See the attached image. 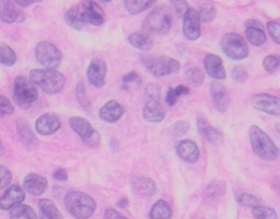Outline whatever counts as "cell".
I'll list each match as a JSON object with an SVG mask.
<instances>
[{
    "label": "cell",
    "instance_id": "cell-1",
    "mask_svg": "<svg viewBox=\"0 0 280 219\" xmlns=\"http://www.w3.org/2000/svg\"><path fill=\"white\" fill-rule=\"evenodd\" d=\"M65 207L67 212L76 219H88L96 212L97 203L87 193L71 191L65 196Z\"/></svg>",
    "mask_w": 280,
    "mask_h": 219
},
{
    "label": "cell",
    "instance_id": "cell-2",
    "mask_svg": "<svg viewBox=\"0 0 280 219\" xmlns=\"http://www.w3.org/2000/svg\"><path fill=\"white\" fill-rule=\"evenodd\" d=\"M30 80L48 94L60 93L65 87V77L53 69H34L30 72Z\"/></svg>",
    "mask_w": 280,
    "mask_h": 219
},
{
    "label": "cell",
    "instance_id": "cell-3",
    "mask_svg": "<svg viewBox=\"0 0 280 219\" xmlns=\"http://www.w3.org/2000/svg\"><path fill=\"white\" fill-rule=\"evenodd\" d=\"M250 139L251 145L257 156L267 161L276 160L278 158V148L274 144V141L269 138V136L260 130L259 126H252L250 129Z\"/></svg>",
    "mask_w": 280,
    "mask_h": 219
},
{
    "label": "cell",
    "instance_id": "cell-4",
    "mask_svg": "<svg viewBox=\"0 0 280 219\" xmlns=\"http://www.w3.org/2000/svg\"><path fill=\"white\" fill-rule=\"evenodd\" d=\"M142 116L149 123H160L164 120L165 111L160 101V88L156 84L148 85L144 91Z\"/></svg>",
    "mask_w": 280,
    "mask_h": 219
},
{
    "label": "cell",
    "instance_id": "cell-5",
    "mask_svg": "<svg viewBox=\"0 0 280 219\" xmlns=\"http://www.w3.org/2000/svg\"><path fill=\"white\" fill-rule=\"evenodd\" d=\"M172 25V19L169 10L163 6H159L148 13L142 22L143 30L150 34L165 35L169 33Z\"/></svg>",
    "mask_w": 280,
    "mask_h": 219
},
{
    "label": "cell",
    "instance_id": "cell-6",
    "mask_svg": "<svg viewBox=\"0 0 280 219\" xmlns=\"http://www.w3.org/2000/svg\"><path fill=\"white\" fill-rule=\"evenodd\" d=\"M13 97L18 106L23 109L30 108L39 97L36 86L25 77H17L13 84Z\"/></svg>",
    "mask_w": 280,
    "mask_h": 219
},
{
    "label": "cell",
    "instance_id": "cell-7",
    "mask_svg": "<svg viewBox=\"0 0 280 219\" xmlns=\"http://www.w3.org/2000/svg\"><path fill=\"white\" fill-rule=\"evenodd\" d=\"M142 63L147 70L157 78L176 74L180 68V63L169 56L146 57L142 58Z\"/></svg>",
    "mask_w": 280,
    "mask_h": 219
},
{
    "label": "cell",
    "instance_id": "cell-8",
    "mask_svg": "<svg viewBox=\"0 0 280 219\" xmlns=\"http://www.w3.org/2000/svg\"><path fill=\"white\" fill-rule=\"evenodd\" d=\"M220 46L228 57L241 61L247 57L248 47L243 36L237 33L224 34L220 41Z\"/></svg>",
    "mask_w": 280,
    "mask_h": 219
},
{
    "label": "cell",
    "instance_id": "cell-9",
    "mask_svg": "<svg viewBox=\"0 0 280 219\" xmlns=\"http://www.w3.org/2000/svg\"><path fill=\"white\" fill-rule=\"evenodd\" d=\"M35 57L40 65L55 70L61 63V53L55 45L47 41L40 42L35 47Z\"/></svg>",
    "mask_w": 280,
    "mask_h": 219
},
{
    "label": "cell",
    "instance_id": "cell-10",
    "mask_svg": "<svg viewBox=\"0 0 280 219\" xmlns=\"http://www.w3.org/2000/svg\"><path fill=\"white\" fill-rule=\"evenodd\" d=\"M70 129L79 135L85 145L90 147H98L101 143V135L93 129L90 123L82 117L74 116L69 120Z\"/></svg>",
    "mask_w": 280,
    "mask_h": 219
},
{
    "label": "cell",
    "instance_id": "cell-11",
    "mask_svg": "<svg viewBox=\"0 0 280 219\" xmlns=\"http://www.w3.org/2000/svg\"><path fill=\"white\" fill-rule=\"evenodd\" d=\"M252 107L260 112L267 113L269 115L278 116L280 114V100L275 95L266 93L256 94L251 100Z\"/></svg>",
    "mask_w": 280,
    "mask_h": 219
},
{
    "label": "cell",
    "instance_id": "cell-12",
    "mask_svg": "<svg viewBox=\"0 0 280 219\" xmlns=\"http://www.w3.org/2000/svg\"><path fill=\"white\" fill-rule=\"evenodd\" d=\"M183 34L189 41L200 38V19L196 9L188 8L183 16Z\"/></svg>",
    "mask_w": 280,
    "mask_h": 219
},
{
    "label": "cell",
    "instance_id": "cell-13",
    "mask_svg": "<svg viewBox=\"0 0 280 219\" xmlns=\"http://www.w3.org/2000/svg\"><path fill=\"white\" fill-rule=\"evenodd\" d=\"M65 22L71 29L82 30L85 24H88V12L85 7V1L80 2L71 7L65 15Z\"/></svg>",
    "mask_w": 280,
    "mask_h": 219
},
{
    "label": "cell",
    "instance_id": "cell-14",
    "mask_svg": "<svg viewBox=\"0 0 280 219\" xmlns=\"http://www.w3.org/2000/svg\"><path fill=\"white\" fill-rule=\"evenodd\" d=\"M106 69V63L103 59H92L87 70V77L90 84L96 88H102L105 85Z\"/></svg>",
    "mask_w": 280,
    "mask_h": 219
},
{
    "label": "cell",
    "instance_id": "cell-15",
    "mask_svg": "<svg viewBox=\"0 0 280 219\" xmlns=\"http://www.w3.org/2000/svg\"><path fill=\"white\" fill-rule=\"evenodd\" d=\"M210 95L212 103L217 111L224 113L230 106V97L227 89L219 81H212L210 84Z\"/></svg>",
    "mask_w": 280,
    "mask_h": 219
},
{
    "label": "cell",
    "instance_id": "cell-16",
    "mask_svg": "<svg viewBox=\"0 0 280 219\" xmlns=\"http://www.w3.org/2000/svg\"><path fill=\"white\" fill-rule=\"evenodd\" d=\"M25 198L24 190L20 185H11L4 194L0 197V209L1 211H9L17 205L21 204Z\"/></svg>",
    "mask_w": 280,
    "mask_h": 219
},
{
    "label": "cell",
    "instance_id": "cell-17",
    "mask_svg": "<svg viewBox=\"0 0 280 219\" xmlns=\"http://www.w3.org/2000/svg\"><path fill=\"white\" fill-rule=\"evenodd\" d=\"M60 125L61 123L60 117L55 114L46 113L38 118L35 123V129L40 135L48 136L56 133L60 129Z\"/></svg>",
    "mask_w": 280,
    "mask_h": 219
},
{
    "label": "cell",
    "instance_id": "cell-18",
    "mask_svg": "<svg viewBox=\"0 0 280 219\" xmlns=\"http://www.w3.org/2000/svg\"><path fill=\"white\" fill-rule=\"evenodd\" d=\"M245 36L251 44L255 46H261L266 43V34L263 24L260 21L250 19L246 20L245 23Z\"/></svg>",
    "mask_w": 280,
    "mask_h": 219
},
{
    "label": "cell",
    "instance_id": "cell-19",
    "mask_svg": "<svg viewBox=\"0 0 280 219\" xmlns=\"http://www.w3.org/2000/svg\"><path fill=\"white\" fill-rule=\"evenodd\" d=\"M205 70L209 77L217 80H223L227 77L222 59L215 54H207L204 59Z\"/></svg>",
    "mask_w": 280,
    "mask_h": 219
},
{
    "label": "cell",
    "instance_id": "cell-20",
    "mask_svg": "<svg viewBox=\"0 0 280 219\" xmlns=\"http://www.w3.org/2000/svg\"><path fill=\"white\" fill-rule=\"evenodd\" d=\"M197 127L200 136L212 145H221L223 141V135L220 131L211 126L208 121L205 117L198 116L197 117Z\"/></svg>",
    "mask_w": 280,
    "mask_h": 219
},
{
    "label": "cell",
    "instance_id": "cell-21",
    "mask_svg": "<svg viewBox=\"0 0 280 219\" xmlns=\"http://www.w3.org/2000/svg\"><path fill=\"white\" fill-rule=\"evenodd\" d=\"M125 113L124 107L120 104L115 100H111V101L106 102L104 106H103L99 112V115L102 121H104L106 123H115L117 121H120L121 117H123Z\"/></svg>",
    "mask_w": 280,
    "mask_h": 219
},
{
    "label": "cell",
    "instance_id": "cell-22",
    "mask_svg": "<svg viewBox=\"0 0 280 219\" xmlns=\"http://www.w3.org/2000/svg\"><path fill=\"white\" fill-rule=\"evenodd\" d=\"M176 153L183 161L195 163L200 159V149L194 141L185 139L180 141L176 146Z\"/></svg>",
    "mask_w": 280,
    "mask_h": 219
},
{
    "label": "cell",
    "instance_id": "cell-23",
    "mask_svg": "<svg viewBox=\"0 0 280 219\" xmlns=\"http://www.w3.org/2000/svg\"><path fill=\"white\" fill-rule=\"evenodd\" d=\"M22 17H23V13L18 9L15 2L10 0H0V20L2 22L13 23V22L21 21Z\"/></svg>",
    "mask_w": 280,
    "mask_h": 219
},
{
    "label": "cell",
    "instance_id": "cell-24",
    "mask_svg": "<svg viewBox=\"0 0 280 219\" xmlns=\"http://www.w3.org/2000/svg\"><path fill=\"white\" fill-rule=\"evenodd\" d=\"M24 189L28 193L39 196L42 195L45 191L47 190L48 182L44 176L35 175V173H30L24 179Z\"/></svg>",
    "mask_w": 280,
    "mask_h": 219
},
{
    "label": "cell",
    "instance_id": "cell-25",
    "mask_svg": "<svg viewBox=\"0 0 280 219\" xmlns=\"http://www.w3.org/2000/svg\"><path fill=\"white\" fill-rule=\"evenodd\" d=\"M132 188L135 194L142 197H150L153 196L157 192L156 183L149 177L144 176H135L132 180Z\"/></svg>",
    "mask_w": 280,
    "mask_h": 219
},
{
    "label": "cell",
    "instance_id": "cell-26",
    "mask_svg": "<svg viewBox=\"0 0 280 219\" xmlns=\"http://www.w3.org/2000/svg\"><path fill=\"white\" fill-rule=\"evenodd\" d=\"M88 12V24L93 26H100L105 21V13L102 8L94 1H85Z\"/></svg>",
    "mask_w": 280,
    "mask_h": 219
},
{
    "label": "cell",
    "instance_id": "cell-27",
    "mask_svg": "<svg viewBox=\"0 0 280 219\" xmlns=\"http://www.w3.org/2000/svg\"><path fill=\"white\" fill-rule=\"evenodd\" d=\"M17 130H18V135H19V138L21 139L22 143L25 146H29V147H32V146L36 143V137L34 133L31 130V127L29 125V123L26 122L23 118H20L18 120L17 124Z\"/></svg>",
    "mask_w": 280,
    "mask_h": 219
},
{
    "label": "cell",
    "instance_id": "cell-28",
    "mask_svg": "<svg viewBox=\"0 0 280 219\" xmlns=\"http://www.w3.org/2000/svg\"><path fill=\"white\" fill-rule=\"evenodd\" d=\"M150 219H171L172 218V209L168 202L160 199L152 205L149 214Z\"/></svg>",
    "mask_w": 280,
    "mask_h": 219
},
{
    "label": "cell",
    "instance_id": "cell-29",
    "mask_svg": "<svg viewBox=\"0 0 280 219\" xmlns=\"http://www.w3.org/2000/svg\"><path fill=\"white\" fill-rule=\"evenodd\" d=\"M39 206L40 209V214H42L43 219H64L62 218L61 213L57 206L54 204L51 199L44 198L40 199L39 203Z\"/></svg>",
    "mask_w": 280,
    "mask_h": 219
},
{
    "label": "cell",
    "instance_id": "cell-30",
    "mask_svg": "<svg viewBox=\"0 0 280 219\" xmlns=\"http://www.w3.org/2000/svg\"><path fill=\"white\" fill-rule=\"evenodd\" d=\"M129 44L140 51H150L153 47V40L149 35L133 33L128 36Z\"/></svg>",
    "mask_w": 280,
    "mask_h": 219
},
{
    "label": "cell",
    "instance_id": "cell-31",
    "mask_svg": "<svg viewBox=\"0 0 280 219\" xmlns=\"http://www.w3.org/2000/svg\"><path fill=\"white\" fill-rule=\"evenodd\" d=\"M10 219H38V216L32 207L19 204L11 208Z\"/></svg>",
    "mask_w": 280,
    "mask_h": 219
},
{
    "label": "cell",
    "instance_id": "cell-32",
    "mask_svg": "<svg viewBox=\"0 0 280 219\" xmlns=\"http://www.w3.org/2000/svg\"><path fill=\"white\" fill-rule=\"evenodd\" d=\"M156 1H144V0H126L125 8L130 15H137L139 12H142L147 9L151 8Z\"/></svg>",
    "mask_w": 280,
    "mask_h": 219
},
{
    "label": "cell",
    "instance_id": "cell-33",
    "mask_svg": "<svg viewBox=\"0 0 280 219\" xmlns=\"http://www.w3.org/2000/svg\"><path fill=\"white\" fill-rule=\"evenodd\" d=\"M188 93L189 89L187 87L180 85L178 87H175V88L169 89V91L165 94V102L169 107H174L180 97H182V95H187Z\"/></svg>",
    "mask_w": 280,
    "mask_h": 219
},
{
    "label": "cell",
    "instance_id": "cell-34",
    "mask_svg": "<svg viewBox=\"0 0 280 219\" xmlns=\"http://www.w3.org/2000/svg\"><path fill=\"white\" fill-rule=\"evenodd\" d=\"M185 79L193 87H200L205 80V74L200 68L192 67L185 72Z\"/></svg>",
    "mask_w": 280,
    "mask_h": 219
},
{
    "label": "cell",
    "instance_id": "cell-35",
    "mask_svg": "<svg viewBox=\"0 0 280 219\" xmlns=\"http://www.w3.org/2000/svg\"><path fill=\"white\" fill-rule=\"evenodd\" d=\"M17 62L15 51L7 44L0 43V64L4 66H12Z\"/></svg>",
    "mask_w": 280,
    "mask_h": 219
},
{
    "label": "cell",
    "instance_id": "cell-36",
    "mask_svg": "<svg viewBox=\"0 0 280 219\" xmlns=\"http://www.w3.org/2000/svg\"><path fill=\"white\" fill-rule=\"evenodd\" d=\"M217 15L216 8L214 7L212 3H202L200 6V10L198 12V16H200V22H204V23H209L212 20L215 19V17Z\"/></svg>",
    "mask_w": 280,
    "mask_h": 219
},
{
    "label": "cell",
    "instance_id": "cell-37",
    "mask_svg": "<svg viewBox=\"0 0 280 219\" xmlns=\"http://www.w3.org/2000/svg\"><path fill=\"white\" fill-rule=\"evenodd\" d=\"M225 193V185L222 182H212L208 186H207L204 195L205 197L212 199L216 197H219V196L223 195Z\"/></svg>",
    "mask_w": 280,
    "mask_h": 219
},
{
    "label": "cell",
    "instance_id": "cell-38",
    "mask_svg": "<svg viewBox=\"0 0 280 219\" xmlns=\"http://www.w3.org/2000/svg\"><path fill=\"white\" fill-rule=\"evenodd\" d=\"M236 198L237 202L244 207L254 208L259 206V199H257L254 195L246 193V192H239L236 195Z\"/></svg>",
    "mask_w": 280,
    "mask_h": 219
},
{
    "label": "cell",
    "instance_id": "cell-39",
    "mask_svg": "<svg viewBox=\"0 0 280 219\" xmlns=\"http://www.w3.org/2000/svg\"><path fill=\"white\" fill-rule=\"evenodd\" d=\"M254 219H277V213L266 206H256L252 209Z\"/></svg>",
    "mask_w": 280,
    "mask_h": 219
},
{
    "label": "cell",
    "instance_id": "cell-40",
    "mask_svg": "<svg viewBox=\"0 0 280 219\" xmlns=\"http://www.w3.org/2000/svg\"><path fill=\"white\" fill-rule=\"evenodd\" d=\"M77 99H78V102L80 106L84 109V111L90 112L91 106H90V102L87 97V92H85V87L82 81L79 82L78 86H77Z\"/></svg>",
    "mask_w": 280,
    "mask_h": 219
},
{
    "label": "cell",
    "instance_id": "cell-41",
    "mask_svg": "<svg viewBox=\"0 0 280 219\" xmlns=\"http://www.w3.org/2000/svg\"><path fill=\"white\" fill-rule=\"evenodd\" d=\"M188 130H189V125H188L187 122L179 121L170 127L169 133L174 137H182L183 135L187 133Z\"/></svg>",
    "mask_w": 280,
    "mask_h": 219
},
{
    "label": "cell",
    "instance_id": "cell-42",
    "mask_svg": "<svg viewBox=\"0 0 280 219\" xmlns=\"http://www.w3.org/2000/svg\"><path fill=\"white\" fill-rule=\"evenodd\" d=\"M13 112H15V107L12 106V103L7 98L0 95V117L11 115Z\"/></svg>",
    "mask_w": 280,
    "mask_h": 219
},
{
    "label": "cell",
    "instance_id": "cell-43",
    "mask_svg": "<svg viewBox=\"0 0 280 219\" xmlns=\"http://www.w3.org/2000/svg\"><path fill=\"white\" fill-rule=\"evenodd\" d=\"M264 68L267 72H275L279 68V58L275 55H269L264 59Z\"/></svg>",
    "mask_w": 280,
    "mask_h": 219
},
{
    "label": "cell",
    "instance_id": "cell-44",
    "mask_svg": "<svg viewBox=\"0 0 280 219\" xmlns=\"http://www.w3.org/2000/svg\"><path fill=\"white\" fill-rule=\"evenodd\" d=\"M232 78L237 82L244 84V82L247 80V72H246L245 68L243 66L234 67L232 70Z\"/></svg>",
    "mask_w": 280,
    "mask_h": 219
},
{
    "label": "cell",
    "instance_id": "cell-45",
    "mask_svg": "<svg viewBox=\"0 0 280 219\" xmlns=\"http://www.w3.org/2000/svg\"><path fill=\"white\" fill-rule=\"evenodd\" d=\"M11 172L9 171L7 168L0 167V190L7 188V186L11 183Z\"/></svg>",
    "mask_w": 280,
    "mask_h": 219
},
{
    "label": "cell",
    "instance_id": "cell-46",
    "mask_svg": "<svg viewBox=\"0 0 280 219\" xmlns=\"http://www.w3.org/2000/svg\"><path fill=\"white\" fill-rule=\"evenodd\" d=\"M267 29H268L269 34L272 35V39L274 40V42L279 44L280 43V32H279L280 25L278 22H275V21L268 22Z\"/></svg>",
    "mask_w": 280,
    "mask_h": 219
},
{
    "label": "cell",
    "instance_id": "cell-47",
    "mask_svg": "<svg viewBox=\"0 0 280 219\" xmlns=\"http://www.w3.org/2000/svg\"><path fill=\"white\" fill-rule=\"evenodd\" d=\"M171 6L174 8L175 12L178 13V16L183 17L185 15V12L187 11L188 3L186 1H172L171 2Z\"/></svg>",
    "mask_w": 280,
    "mask_h": 219
},
{
    "label": "cell",
    "instance_id": "cell-48",
    "mask_svg": "<svg viewBox=\"0 0 280 219\" xmlns=\"http://www.w3.org/2000/svg\"><path fill=\"white\" fill-rule=\"evenodd\" d=\"M139 79V76L136 71H132V72H128V74H126L125 76H123V78H121V82H123V86L124 88H126L128 85L133 84V82L137 81Z\"/></svg>",
    "mask_w": 280,
    "mask_h": 219
},
{
    "label": "cell",
    "instance_id": "cell-49",
    "mask_svg": "<svg viewBox=\"0 0 280 219\" xmlns=\"http://www.w3.org/2000/svg\"><path fill=\"white\" fill-rule=\"evenodd\" d=\"M104 219H127L121 215L120 212H117L114 208H107L104 213Z\"/></svg>",
    "mask_w": 280,
    "mask_h": 219
},
{
    "label": "cell",
    "instance_id": "cell-50",
    "mask_svg": "<svg viewBox=\"0 0 280 219\" xmlns=\"http://www.w3.org/2000/svg\"><path fill=\"white\" fill-rule=\"evenodd\" d=\"M54 179L57 181L64 182V181L68 180V175H67L65 169H58V170L54 173Z\"/></svg>",
    "mask_w": 280,
    "mask_h": 219
},
{
    "label": "cell",
    "instance_id": "cell-51",
    "mask_svg": "<svg viewBox=\"0 0 280 219\" xmlns=\"http://www.w3.org/2000/svg\"><path fill=\"white\" fill-rule=\"evenodd\" d=\"M13 2H15L17 6L28 7V6H30V4L34 3L35 1H33V0H16V1H13Z\"/></svg>",
    "mask_w": 280,
    "mask_h": 219
},
{
    "label": "cell",
    "instance_id": "cell-52",
    "mask_svg": "<svg viewBox=\"0 0 280 219\" xmlns=\"http://www.w3.org/2000/svg\"><path fill=\"white\" fill-rule=\"evenodd\" d=\"M127 204H128V200H127V199H121V200H120L119 206H120V207H126V206H127Z\"/></svg>",
    "mask_w": 280,
    "mask_h": 219
},
{
    "label": "cell",
    "instance_id": "cell-53",
    "mask_svg": "<svg viewBox=\"0 0 280 219\" xmlns=\"http://www.w3.org/2000/svg\"><path fill=\"white\" fill-rule=\"evenodd\" d=\"M4 153V146L1 144V141H0V156Z\"/></svg>",
    "mask_w": 280,
    "mask_h": 219
}]
</instances>
